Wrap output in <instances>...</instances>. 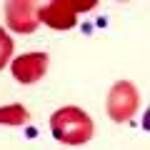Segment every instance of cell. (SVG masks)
Returning <instances> with one entry per match:
<instances>
[{
  "label": "cell",
  "instance_id": "cell-1",
  "mask_svg": "<svg viewBox=\"0 0 150 150\" xmlns=\"http://www.w3.org/2000/svg\"><path fill=\"white\" fill-rule=\"evenodd\" d=\"M50 133L55 140L65 145H85L93 138L95 128H93V120L85 110L75 105H65L50 115Z\"/></svg>",
  "mask_w": 150,
  "mask_h": 150
},
{
  "label": "cell",
  "instance_id": "cell-2",
  "mask_svg": "<svg viewBox=\"0 0 150 150\" xmlns=\"http://www.w3.org/2000/svg\"><path fill=\"white\" fill-rule=\"evenodd\" d=\"M140 108V93L130 80H118L108 93L105 110L112 123H128Z\"/></svg>",
  "mask_w": 150,
  "mask_h": 150
},
{
  "label": "cell",
  "instance_id": "cell-3",
  "mask_svg": "<svg viewBox=\"0 0 150 150\" xmlns=\"http://www.w3.org/2000/svg\"><path fill=\"white\" fill-rule=\"evenodd\" d=\"M95 0L90 3H78V0H55L45 8H38V23H45L53 30H70L78 20L80 10H90Z\"/></svg>",
  "mask_w": 150,
  "mask_h": 150
},
{
  "label": "cell",
  "instance_id": "cell-4",
  "mask_svg": "<svg viewBox=\"0 0 150 150\" xmlns=\"http://www.w3.org/2000/svg\"><path fill=\"white\" fill-rule=\"evenodd\" d=\"M48 63H50L48 53H25V55H18L10 63V70L20 85H33L48 73Z\"/></svg>",
  "mask_w": 150,
  "mask_h": 150
},
{
  "label": "cell",
  "instance_id": "cell-5",
  "mask_svg": "<svg viewBox=\"0 0 150 150\" xmlns=\"http://www.w3.org/2000/svg\"><path fill=\"white\" fill-rule=\"evenodd\" d=\"M5 23L15 33H35L38 30V3L33 0H13L5 5Z\"/></svg>",
  "mask_w": 150,
  "mask_h": 150
},
{
  "label": "cell",
  "instance_id": "cell-6",
  "mask_svg": "<svg viewBox=\"0 0 150 150\" xmlns=\"http://www.w3.org/2000/svg\"><path fill=\"white\" fill-rule=\"evenodd\" d=\"M30 120V112L25 105L20 103H10V105L0 108V125H8V128H18V125H25Z\"/></svg>",
  "mask_w": 150,
  "mask_h": 150
},
{
  "label": "cell",
  "instance_id": "cell-7",
  "mask_svg": "<svg viewBox=\"0 0 150 150\" xmlns=\"http://www.w3.org/2000/svg\"><path fill=\"white\" fill-rule=\"evenodd\" d=\"M10 55H13V40L3 28H0V70L10 63Z\"/></svg>",
  "mask_w": 150,
  "mask_h": 150
}]
</instances>
